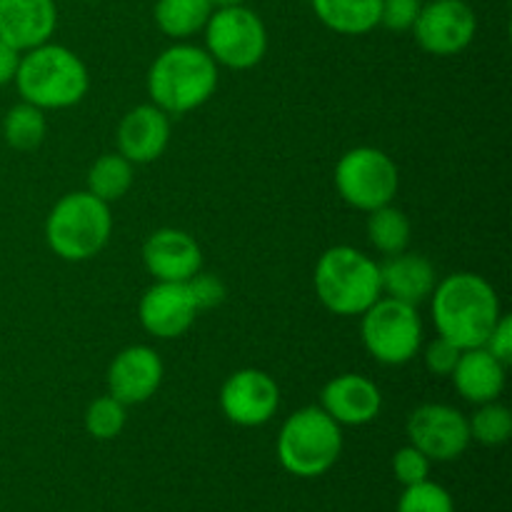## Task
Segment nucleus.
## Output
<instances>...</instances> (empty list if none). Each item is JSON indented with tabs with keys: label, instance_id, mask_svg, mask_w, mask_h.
<instances>
[{
	"label": "nucleus",
	"instance_id": "16",
	"mask_svg": "<svg viewBox=\"0 0 512 512\" xmlns=\"http://www.w3.org/2000/svg\"><path fill=\"white\" fill-rule=\"evenodd\" d=\"M320 408L338 425H368L383 410V395L365 375L343 373L323 388Z\"/></svg>",
	"mask_w": 512,
	"mask_h": 512
},
{
	"label": "nucleus",
	"instance_id": "8",
	"mask_svg": "<svg viewBox=\"0 0 512 512\" xmlns=\"http://www.w3.org/2000/svg\"><path fill=\"white\" fill-rule=\"evenodd\" d=\"M205 50L218 65L233 70L255 68L268 53V30L255 10L238 5H218L203 28Z\"/></svg>",
	"mask_w": 512,
	"mask_h": 512
},
{
	"label": "nucleus",
	"instance_id": "27",
	"mask_svg": "<svg viewBox=\"0 0 512 512\" xmlns=\"http://www.w3.org/2000/svg\"><path fill=\"white\" fill-rule=\"evenodd\" d=\"M125 420H128V415H125V405L108 393L103 395V398H95L93 403L88 405L83 423L90 438L113 440L123 433Z\"/></svg>",
	"mask_w": 512,
	"mask_h": 512
},
{
	"label": "nucleus",
	"instance_id": "20",
	"mask_svg": "<svg viewBox=\"0 0 512 512\" xmlns=\"http://www.w3.org/2000/svg\"><path fill=\"white\" fill-rule=\"evenodd\" d=\"M438 275H435L433 263L423 255L415 253H398L388 255L383 265H380V285L388 298L403 300V303L418 305L430 298Z\"/></svg>",
	"mask_w": 512,
	"mask_h": 512
},
{
	"label": "nucleus",
	"instance_id": "14",
	"mask_svg": "<svg viewBox=\"0 0 512 512\" xmlns=\"http://www.w3.org/2000/svg\"><path fill=\"white\" fill-rule=\"evenodd\" d=\"M163 373V360L153 348L130 345L110 363L108 393L123 405H140L158 393Z\"/></svg>",
	"mask_w": 512,
	"mask_h": 512
},
{
	"label": "nucleus",
	"instance_id": "29",
	"mask_svg": "<svg viewBox=\"0 0 512 512\" xmlns=\"http://www.w3.org/2000/svg\"><path fill=\"white\" fill-rule=\"evenodd\" d=\"M430 458L425 453H420L415 445H405L398 453L393 455V475L403 488L408 485H418L423 480L430 478Z\"/></svg>",
	"mask_w": 512,
	"mask_h": 512
},
{
	"label": "nucleus",
	"instance_id": "5",
	"mask_svg": "<svg viewBox=\"0 0 512 512\" xmlns=\"http://www.w3.org/2000/svg\"><path fill=\"white\" fill-rule=\"evenodd\" d=\"M110 233H113L110 205L88 190L63 195L45 220L48 248L68 263L95 258L108 245Z\"/></svg>",
	"mask_w": 512,
	"mask_h": 512
},
{
	"label": "nucleus",
	"instance_id": "3",
	"mask_svg": "<svg viewBox=\"0 0 512 512\" xmlns=\"http://www.w3.org/2000/svg\"><path fill=\"white\" fill-rule=\"evenodd\" d=\"M13 83L25 103L40 110H63L73 108L85 98L90 75L73 50L48 40L38 48L20 53Z\"/></svg>",
	"mask_w": 512,
	"mask_h": 512
},
{
	"label": "nucleus",
	"instance_id": "23",
	"mask_svg": "<svg viewBox=\"0 0 512 512\" xmlns=\"http://www.w3.org/2000/svg\"><path fill=\"white\" fill-rule=\"evenodd\" d=\"M130 188H133V163L120 153H105L90 165L88 193H93L103 203H115Z\"/></svg>",
	"mask_w": 512,
	"mask_h": 512
},
{
	"label": "nucleus",
	"instance_id": "10",
	"mask_svg": "<svg viewBox=\"0 0 512 512\" xmlns=\"http://www.w3.org/2000/svg\"><path fill=\"white\" fill-rule=\"evenodd\" d=\"M408 440L428 455L430 463L458 460L473 443L468 418L458 408L443 403H425L410 413Z\"/></svg>",
	"mask_w": 512,
	"mask_h": 512
},
{
	"label": "nucleus",
	"instance_id": "35",
	"mask_svg": "<svg viewBox=\"0 0 512 512\" xmlns=\"http://www.w3.org/2000/svg\"><path fill=\"white\" fill-rule=\"evenodd\" d=\"M210 3L218 8V5H238V3H245V0H210Z\"/></svg>",
	"mask_w": 512,
	"mask_h": 512
},
{
	"label": "nucleus",
	"instance_id": "17",
	"mask_svg": "<svg viewBox=\"0 0 512 512\" xmlns=\"http://www.w3.org/2000/svg\"><path fill=\"white\" fill-rule=\"evenodd\" d=\"M58 28L55 0H0V40L18 53L48 43Z\"/></svg>",
	"mask_w": 512,
	"mask_h": 512
},
{
	"label": "nucleus",
	"instance_id": "1",
	"mask_svg": "<svg viewBox=\"0 0 512 512\" xmlns=\"http://www.w3.org/2000/svg\"><path fill=\"white\" fill-rule=\"evenodd\" d=\"M433 323L440 338L460 350L480 348L500 320L498 293L475 273H453L433 288Z\"/></svg>",
	"mask_w": 512,
	"mask_h": 512
},
{
	"label": "nucleus",
	"instance_id": "24",
	"mask_svg": "<svg viewBox=\"0 0 512 512\" xmlns=\"http://www.w3.org/2000/svg\"><path fill=\"white\" fill-rule=\"evenodd\" d=\"M368 238L375 250L383 255H398L408 250L410 243V220L408 215L393 205L370 210L368 218Z\"/></svg>",
	"mask_w": 512,
	"mask_h": 512
},
{
	"label": "nucleus",
	"instance_id": "15",
	"mask_svg": "<svg viewBox=\"0 0 512 512\" xmlns=\"http://www.w3.org/2000/svg\"><path fill=\"white\" fill-rule=\"evenodd\" d=\"M143 263L160 283H188L203 268V250L185 230L160 228L145 240Z\"/></svg>",
	"mask_w": 512,
	"mask_h": 512
},
{
	"label": "nucleus",
	"instance_id": "11",
	"mask_svg": "<svg viewBox=\"0 0 512 512\" xmlns=\"http://www.w3.org/2000/svg\"><path fill=\"white\" fill-rule=\"evenodd\" d=\"M478 18L465 0H430L420 8L413 35L420 48L438 58L458 55L473 43Z\"/></svg>",
	"mask_w": 512,
	"mask_h": 512
},
{
	"label": "nucleus",
	"instance_id": "34",
	"mask_svg": "<svg viewBox=\"0 0 512 512\" xmlns=\"http://www.w3.org/2000/svg\"><path fill=\"white\" fill-rule=\"evenodd\" d=\"M20 65V53L8 45L5 40H0V85H8L15 80Z\"/></svg>",
	"mask_w": 512,
	"mask_h": 512
},
{
	"label": "nucleus",
	"instance_id": "32",
	"mask_svg": "<svg viewBox=\"0 0 512 512\" xmlns=\"http://www.w3.org/2000/svg\"><path fill=\"white\" fill-rule=\"evenodd\" d=\"M460 353H463V350H460L458 345H453L450 340L440 338L438 335V338H435L423 353L425 368H428L433 375H438V378H450L455 365H458Z\"/></svg>",
	"mask_w": 512,
	"mask_h": 512
},
{
	"label": "nucleus",
	"instance_id": "30",
	"mask_svg": "<svg viewBox=\"0 0 512 512\" xmlns=\"http://www.w3.org/2000/svg\"><path fill=\"white\" fill-rule=\"evenodd\" d=\"M188 290H190V298H193L195 308L200 310H210V308H218L220 303L225 300L228 290H225V283L213 273H195L193 278L188 280Z\"/></svg>",
	"mask_w": 512,
	"mask_h": 512
},
{
	"label": "nucleus",
	"instance_id": "28",
	"mask_svg": "<svg viewBox=\"0 0 512 512\" xmlns=\"http://www.w3.org/2000/svg\"><path fill=\"white\" fill-rule=\"evenodd\" d=\"M395 512H455V503L443 485L428 478L403 490Z\"/></svg>",
	"mask_w": 512,
	"mask_h": 512
},
{
	"label": "nucleus",
	"instance_id": "26",
	"mask_svg": "<svg viewBox=\"0 0 512 512\" xmlns=\"http://www.w3.org/2000/svg\"><path fill=\"white\" fill-rule=\"evenodd\" d=\"M470 440L488 448H498V445L508 443L512 435V413L498 400L493 403L478 405L473 418H468Z\"/></svg>",
	"mask_w": 512,
	"mask_h": 512
},
{
	"label": "nucleus",
	"instance_id": "12",
	"mask_svg": "<svg viewBox=\"0 0 512 512\" xmlns=\"http://www.w3.org/2000/svg\"><path fill=\"white\" fill-rule=\"evenodd\" d=\"M278 408L280 388L265 370H238L220 388V410L240 428H260L273 420Z\"/></svg>",
	"mask_w": 512,
	"mask_h": 512
},
{
	"label": "nucleus",
	"instance_id": "21",
	"mask_svg": "<svg viewBox=\"0 0 512 512\" xmlns=\"http://www.w3.org/2000/svg\"><path fill=\"white\" fill-rule=\"evenodd\" d=\"M325 28L340 35H365L380 25L383 0H310Z\"/></svg>",
	"mask_w": 512,
	"mask_h": 512
},
{
	"label": "nucleus",
	"instance_id": "4",
	"mask_svg": "<svg viewBox=\"0 0 512 512\" xmlns=\"http://www.w3.org/2000/svg\"><path fill=\"white\" fill-rule=\"evenodd\" d=\"M315 293L333 315H363L378 298H383L380 265L363 250L350 245L328 248L315 263Z\"/></svg>",
	"mask_w": 512,
	"mask_h": 512
},
{
	"label": "nucleus",
	"instance_id": "6",
	"mask_svg": "<svg viewBox=\"0 0 512 512\" xmlns=\"http://www.w3.org/2000/svg\"><path fill=\"white\" fill-rule=\"evenodd\" d=\"M343 425L323 408H300L278 433V460L295 478H320L338 463L343 453Z\"/></svg>",
	"mask_w": 512,
	"mask_h": 512
},
{
	"label": "nucleus",
	"instance_id": "2",
	"mask_svg": "<svg viewBox=\"0 0 512 512\" xmlns=\"http://www.w3.org/2000/svg\"><path fill=\"white\" fill-rule=\"evenodd\" d=\"M218 88V63L205 48L175 43L153 60L148 93L153 105L168 115H183L213 98Z\"/></svg>",
	"mask_w": 512,
	"mask_h": 512
},
{
	"label": "nucleus",
	"instance_id": "33",
	"mask_svg": "<svg viewBox=\"0 0 512 512\" xmlns=\"http://www.w3.org/2000/svg\"><path fill=\"white\" fill-rule=\"evenodd\" d=\"M483 348H488L495 358L503 365H510L512 360V318L510 315H500V320L495 323L493 333L488 335Z\"/></svg>",
	"mask_w": 512,
	"mask_h": 512
},
{
	"label": "nucleus",
	"instance_id": "31",
	"mask_svg": "<svg viewBox=\"0 0 512 512\" xmlns=\"http://www.w3.org/2000/svg\"><path fill=\"white\" fill-rule=\"evenodd\" d=\"M420 8H423L420 0H383L380 3V25L395 30V33L413 30Z\"/></svg>",
	"mask_w": 512,
	"mask_h": 512
},
{
	"label": "nucleus",
	"instance_id": "19",
	"mask_svg": "<svg viewBox=\"0 0 512 512\" xmlns=\"http://www.w3.org/2000/svg\"><path fill=\"white\" fill-rule=\"evenodd\" d=\"M505 368L508 365L500 363L488 348L480 345V348H470L460 353V360L450 378H453L455 388L468 403L483 405L493 403L503 393Z\"/></svg>",
	"mask_w": 512,
	"mask_h": 512
},
{
	"label": "nucleus",
	"instance_id": "22",
	"mask_svg": "<svg viewBox=\"0 0 512 512\" xmlns=\"http://www.w3.org/2000/svg\"><path fill=\"white\" fill-rule=\"evenodd\" d=\"M213 8L210 0H158L153 18L160 33L173 40H185L205 28Z\"/></svg>",
	"mask_w": 512,
	"mask_h": 512
},
{
	"label": "nucleus",
	"instance_id": "7",
	"mask_svg": "<svg viewBox=\"0 0 512 512\" xmlns=\"http://www.w3.org/2000/svg\"><path fill=\"white\" fill-rule=\"evenodd\" d=\"M360 318V338L370 358L378 363L405 365L423 348V320L415 305L385 295Z\"/></svg>",
	"mask_w": 512,
	"mask_h": 512
},
{
	"label": "nucleus",
	"instance_id": "9",
	"mask_svg": "<svg viewBox=\"0 0 512 512\" xmlns=\"http://www.w3.org/2000/svg\"><path fill=\"white\" fill-rule=\"evenodd\" d=\"M333 180L340 198L365 213L393 203L400 185L398 165L393 158L370 145L348 150L335 165Z\"/></svg>",
	"mask_w": 512,
	"mask_h": 512
},
{
	"label": "nucleus",
	"instance_id": "18",
	"mask_svg": "<svg viewBox=\"0 0 512 512\" xmlns=\"http://www.w3.org/2000/svg\"><path fill=\"white\" fill-rule=\"evenodd\" d=\"M170 143V115L158 105H138L118 125V153L133 165L158 160Z\"/></svg>",
	"mask_w": 512,
	"mask_h": 512
},
{
	"label": "nucleus",
	"instance_id": "13",
	"mask_svg": "<svg viewBox=\"0 0 512 512\" xmlns=\"http://www.w3.org/2000/svg\"><path fill=\"white\" fill-rule=\"evenodd\" d=\"M195 308L190 290L185 283H160L150 285L138 305V318L150 335L160 340H173L188 333L195 323Z\"/></svg>",
	"mask_w": 512,
	"mask_h": 512
},
{
	"label": "nucleus",
	"instance_id": "25",
	"mask_svg": "<svg viewBox=\"0 0 512 512\" xmlns=\"http://www.w3.org/2000/svg\"><path fill=\"white\" fill-rule=\"evenodd\" d=\"M48 133L45 113L30 103H18L5 113L3 138L15 150H35Z\"/></svg>",
	"mask_w": 512,
	"mask_h": 512
}]
</instances>
